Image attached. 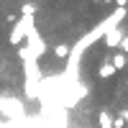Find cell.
<instances>
[{
  "label": "cell",
  "instance_id": "cell-1",
  "mask_svg": "<svg viewBox=\"0 0 128 128\" xmlns=\"http://www.w3.org/2000/svg\"><path fill=\"white\" fill-rule=\"evenodd\" d=\"M31 31H36V28H34V18L20 16L16 23H13V31H10V36H8V44H10V46L26 44V38L31 36Z\"/></svg>",
  "mask_w": 128,
  "mask_h": 128
},
{
  "label": "cell",
  "instance_id": "cell-2",
  "mask_svg": "<svg viewBox=\"0 0 128 128\" xmlns=\"http://www.w3.org/2000/svg\"><path fill=\"white\" fill-rule=\"evenodd\" d=\"M123 36H126V34H123L120 28H113V31H108V34L102 36V46H105V49H118L120 41H123Z\"/></svg>",
  "mask_w": 128,
  "mask_h": 128
},
{
  "label": "cell",
  "instance_id": "cell-3",
  "mask_svg": "<svg viewBox=\"0 0 128 128\" xmlns=\"http://www.w3.org/2000/svg\"><path fill=\"white\" fill-rule=\"evenodd\" d=\"M115 72H118V69L113 67L110 59H102V62L98 64V77H100V80H110V77H115Z\"/></svg>",
  "mask_w": 128,
  "mask_h": 128
},
{
  "label": "cell",
  "instance_id": "cell-4",
  "mask_svg": "<svg viewBox=\"0 0 128 128\" xmlns=\"http://www.w3.org/2000/svg\"><path fill=\"white\" fill-rule=\"evenodd\" d=\"M69 54H72L69 44H54V56L56 59H69Z\"/></svg>",
  "mask_w": 128,
  "mask_h": 128
},
{
  "label": "cell",
  "instance_id": "cell-5",
  "mask_svg": "<svg viewBox=\"0 0 128 128\" xmlns=\"http://www.w3.org/2000/svg\"><path fill=\"white\" fill-rule=\"evenodd\" d=\"M110 62H113V67H115V69L120 72V69H126V67H128V54H123V51H118V54H115V56H113Z\"/></svg>",
  "mask_w": 128,
  "mask_h": 128
},
{
  "label": "cell",
  "instance_id": "cell-6",
  "mask_svg": "<svg viewBox=\"0 0 128 128\" xmlns=\"http://www.w3.org/2000/svg\"><path fill=\"white\" fill-rule=\"evenodd\" d=\"M98 126L100 128H113V118L108 115V110H100L98 113Z\"/></svg>",
  "mask_w": 128,
  "mask_h": 128
},
{
  "label": "cell",
  "instance_id": "cell-7",
  "mask_svg": "<svg viewBox=\"0 0 128 128\" xmlns=\"http://www.w3.org/2000/svg\"><path fill=\"white\" fill-rule=\"evenodd\" d=\"M34 13H36V5H31V3H23V5H20V16L34 18Z\"/></svg>",
  "mask_w": 128,
  "mask_h": 128
},
{
  "label": "cell",
  "instance_id": "cell-8",
  "mask_svg": "<svg viewBox=\"0 0 128 128\" xmlns=\"http://www.w3.org/2000/svg\"><path fill=\"white\" fill-rule=\"evenodd\" d=\"M113 128H126V120H123V115H120V118H113Z\"/></svg>",
  "mask_w": 128,
  "mask_h": 128
},
{
  "label": "cell",
  "instance_id": "cell-9",
  "mask_svg": "<svg viewBox=\"0 0 128 128\" xmlns=\"http://www.w3.org/2000/svg\"><path fill=\"white\" fill-rule=\"evenodd\" d=\"M120 51H123V54H128V34L123 36V41H120V46H118Z\"/></svg>",
  "mask_w": 128,
  "mask_h": 128
},
{
  "label": "cell",
  "instance_id": "cell-10",
  "mask_svg": "<svg viewBox=\"0 0 128 128\" xmlns=\"http://www.w3.org/2000/svg\"><path fill=\"white\" fill-rule=\"evenodd\" d=\"M100 3H108V5H110V3H115V0H100Z\"/></svg>",
  "mask_w": 128,
  "mask_h": 128
},
{
  "label": "cell",
  "instance_id": "cell-11",
  "mask_svg": "<svg viewBox=\"0 0 128 128\" xmlns=\"http://www.w3.org/2000/svg\"><path fill=\"white\" fill-rule=\"evenodd\" d=\"M92 3H100V0H92Z\"/></svg>",
  "mask_w": 128,
  "mask_h": 128
}]
</instances>
